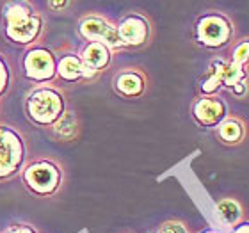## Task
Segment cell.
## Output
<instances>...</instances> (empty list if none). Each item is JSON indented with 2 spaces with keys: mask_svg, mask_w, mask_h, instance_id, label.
Instances as JSON below:
<instances>
[{
  "mask_svg": "<svg viewBox=\"0 0 249 233\" xmlns=\"http://www.w3.org/2000/svg\"><path fill=\"white\" fill-rule=\"evenodd\" d=\"M27 13L29 11L23 9V7H15L7 15V18H9V36L15 37L16 41H31L37 32V20L31 18Z\"/></svg>",
  "mask_w": 249,
  "mask_h": 233,
  "instance_id": "7a4b0ae2",
  "label": "cell"
},
{
  "mask_svg": "<svg viewBox=\"0 0 249 233\" xmlns=\"http://www.w3.org/2000/svg\"><path fill=\"white\" fill-rule=\"evenodd\" d=\"M29 109H31L32 118H36L37 121H43V123H48L61 112V100L52 91H39L31 98Z\"/></svg>",
  "mask_w": 249,
  "mask_h": 233,
  "instance_id": "6da1fadb",
  "label": "cell"
},
{
  "mask_svg": "<svg viewBox=\"0 0 249 233\" xmlns=\"http://www.w3.org/2000/svg\"><path fill=\"white\" fill-rule=\"evenodd\" d=\"M4 80H5L4 70H2V66H0V88H2V84H4Z\"/></svg>",
  "mask_w": 249,
  "mask_h": 233,
  "instance_id": "ac0fdd59",
  "label": "cell"
},
{
  "mask_svg": "<svg viewBox=\"0 0 249 233\" xmlns=\"http://www.w3.org/2000/svg\"><path fill=\"white\" fill-rule=\"evenodd\" d=\"M248 61H249V41H244V43H240L239 47H237V50H235L233 64L242 66V64Z\"/></svg>",
  "mask_w": 249,
  "mask_h": 233,
  "instance_id": "2e32d148",
  "label": "cell"
},
{
  "mask_svg": "<svg viewBox=\"0 0 249 233\" xmlns=\"http://www.w3.org/2000/svg\"><path fill=\"white\" fill-rule=\"evenodd\" d=\"M118 89L124 94H137L142 89V80L134 73H126V75H121L118 80Z\"/></svg>",
  "mask_w": 249,
  "mask_h": 233,
  "instance_id": "7c38bea8",
  "label": "cell"
},
{
  "mask_svg": "<svg viewBox=\"0 0 249 233\" xmlns=\"http://www.w3.org/2000/svg\"><path fill=\"white\" fill-rule=\"evenodd\" d=\"M235 233H249V226H240Z\"/></svg>",
  "mask_w": 249,
  "mask_h": 233,
  "instance_id": "d6986e66",
  "label": "cell"
},
{
  "mask_svg": "<svg viewBox=\"0 0 249 233\" xmlns=\"http://www.w3.org/2000/svg\"><path fill=\"white\" fill-rule=\"evenodd\" d=\"M197 32H199V39L205 45L219 47V45L228 41L231 31H230L228 21L224 18H221V16H207L205 20H201Z\"/></svg>",
  "mask_w": 249,
  "mask_h": 233,
  "instance_id": "3957f363",
  "label": "cell"
},
{
  "mask_svg": "<svg viewBox=\"0 0 249 233\" xmlns=\"http://www.w3.org/2000/svg\"><path fill=\"white\" fill-rule=\"evenodd\" d=\"M27 180L31 183V187H34L39 192H48L52 191L55 183H57V173L53 171L52 166L47 164H37L32 166L27 171Z\"/></svg>",
  "mask_w": 249,
  "mask_h": 233,
  "instance_id": "8992f818",
  "label": "cell"
},
{
  "mask_svg": "<svg viewBox=\"0 0 249 233\" xmlns=\"http://www.w3.org/2000/svg\"><path fill=\"white\" fill-rule=\"evenodd\" d=\"M207 233H217V232H207Z\"/></svg>",
  "mask_w": 249,
  "mask_h": 233,
  "instance_id": "7402d4cb",
  "label": "cell"
},
{
  "mask_svg": "<svg viewBox=\"0 0 249 233\" xmlns=\"http://www.w3.org/2000/svg\"><path fill=\"white\" fill-rule=\"evenodd\" d=\"M50 5H52V7H62V5H66V4H64V2H52Z\"/></svg>",
  "mask_w": 249,
  "mask_h": 233,
  "instance_id": "ffe728a7",
  "label": "cell"
},
{
  "mask_svg": "<svg viewBox=\"0 0 249 233\" xmlns=\"http://www.w3.org/2000/svg\"><path fill=\"white\" fill-rule=\"evenodd\" d=\"M223 114H224V107L219 100H201L196 105L197 119L205 125L217 123L219 119L223 118Z\"/></svg>",
  "mask_w": 249,
  "mask_h": 233,
  "instance_id": "9c48e42d",
  "label": "cell"
},
{
  "mask_svg": "<svg viewBox=\"0 0 249 233\" xmlns=\"http://www.w3.org/2000/svg\"><path fill=\"white\" fill-rule=\"evenodd\" d=\"M15 233H32V232H29V230H18V232H15Z\"/></svg>",
  "mask_w": 249,
  "mask_h": 233,
  "instance_id": "44dd1931",
  "label": "cell"
},
{
  "mask_svg": "<svg viewBox=\"0 0 249 233\" xmlns=\"http://www.w3.org/2000/svg\"><path fill=\"white\" fill-rule=\"evenodd\" d=\"M219 134H221V137H223L224 141H228V143H237V141L242 137V125H240L239 121L228 119L226 123L221 125Z\"/></svg>",
  "mask_w": 249,
  "mask_h": 233,
  "instance_id": "4fadbf2b",
  "label": "cell"
},
{
  "mask_svg": "<svg viewBox=\"0 0 249 233\" xmlns=\"http://www.w3.org/2000/svg\"><path fill=\"white\" fill-rule=\"evenodd\" d=\"M217 210H219V215L223 217V221L226 224H235L240 219V215H242L239 203L231 201V199H224V201L219 203Z\"/></svg>",
  "mask_w": 249,
  "mask_h": 233,
  "instance_id": "8fae6325",
  "label": "cell"
},
{
  "mask_svg": "<svg viewBox=\"0 0 249 233\" xmlns=\"http://www.w3.org/2000/svg\"><path fill=\"white\" fill-rule=\"evenodd\" d=\"M27 72L34 78H48L53 73L52 57L47 52H32L27 59Z\"/></svg>",
  "mask_w": 249,
  "mask_h": 233,
  "instance_id": "52a82bcc",
  "label": "cell"
},
{
  "mask_svg": "<svg viewBox=\"0 0 249 233\" xmlns=\"http://www.w3.org/2000/svg\"><path fill=\"white\" fill-rule=\"evenodd\" d=\"M82 32L91 39H104L110 45V47H120L121 39L118 31H114L110 25H107L105 21L98 20V18H89L82 23Z\"/></svg>",
  "mask_w": 249,
  "mask_h": 233,
  "instance_id": "5b68a950",
  "label": "cell"
},
{
  "mask_svg": "<svg viewBox=\"0 0 249 233\" xmlns=\"http://www.w3.org/2000/svg\"><path fill=\"white\" fill-rule=\"evenodd\" d=\"M84 59L88 62V66L91 68H102L107 64L109 61V54H107V48L104 45H100V43H93V45H89L86 54H84Z\"/></svg>",
  "mask_w": 249,
  "mask_h": 233,
  "instance_id": "30bf717a",
  "label": "cell"
},
{
  "mask_svg": "<svg viewBox=\"0 0 249 233\" xmlns=\"http://www.w3.org/2000/svg\"><path fill=\"white\" fill-rule=\"evenodd\" d=\"M120 39L121 43L128 45H139L146 37V23L141 18H128L120 27Z\"/></svg>",
  "mask_w": 249,
  "mask_h": 233,
  "instance_id": "ba28073f",
  "label": "cell"
},
{
  "mask_svg": "<svg viewBox=\"0 0 249 233\" xmlns=\"http://www.w3.org/2000/svg\"><path fill=\"white\" fill-rule=\"evenodd\" d=\"M59 73H61L64 78H77L80 73H82V66L78 59L75 57H66L62 59V62L59 64Z\"/></svg>",
  "mask_w": 249,
  "mask_h": 233,
  "instance_id": "5bb4252c",
  "label": "cell"
},
{
  "mask_svg": "<svg viewBox=\"0 0 249 233\" xmlns=\"http://www.w3.org/2000/svg\"><path fill=\"white\" fill-rule=\"evenodd\" d=\"M55 132L61 134L62 137H70V135L75 132V119H73L71 114H66L64 118L55 125Z\"/></svg>",
  "mask_w": 249,
  "mask_h": 233,
  "instance_id": "9a60e30c",
  "label": "cell"
},
{
  "mask_svg": "<svg viewBox=\"0 0 249 233\" xmlns=\"http://www.w3.org/2000/svg\"><path fill=\"white\" fill-rule=\"evenodd\" d=\"M160 233H185V228L178 223H167L166 226L160 230Z\"/></svg>",
  "mask_w": 249,
  "mask_h": 233,
  "instance_id": "e0dca14e",
  "label": "cell"
},
{
  "mask_svg": "<svg viewBox=\"0 0 249 233\" xmlns=\"http://www.w3.org/2000/svg\"><path fill=\"white\" fill-rule=\"evenodd\" d=\"M20 143L9 132L0 130V175L13 171L20 161Z\"/></svg>",
  "mask_w": 249,
  "mask_h": 233,
  "instance_id": "277c9868",
  "label": "cell"
}]
</instances>
